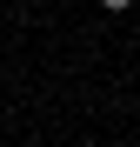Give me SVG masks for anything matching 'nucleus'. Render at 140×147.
Wrapping results in <instances>:
<instances>
[{
    "label": "nucleus",
    "mask_w": 140,
    "mask_h": 147,
    "mask_svg": "<svg viewBox=\"0 0 140 147\" xmlns=\"http://www.w3.org/2000/svg\"><path fill=\"white\" fill-rule=\"evenodd\" d=\"M100 7H107V13H127V7H133V0H100Z\"/></svg>",
    "instance_id": "f257e3e1"
}]
</instances>
